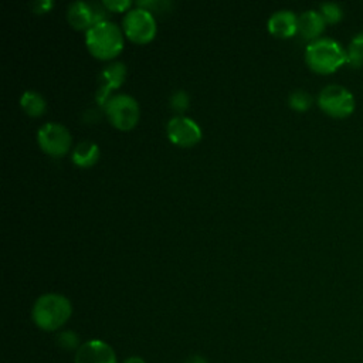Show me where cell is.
<instances>
[{"label": "cell", "mask_w": 363, "mask_h": 363, "mask_svg": "<svg viewBox=\"0 0 363 363\" xmlns=\"http://www.w3.org/2000/svg\"><path fill=\"white\" fill-rule=\"evenodd\" d=\"M72 306L67 296L55 292L43 294L33 305L31 316L34 323L47 332L60 329L71 316Z\"/></svg>", "instance_id": "6da1fadb"}, {"label": "cell", "mask_w": 363, "mask_h": 363, "mask_svg": "<svg viewBox=\"0 0 363 363\" xmlns=\"http://www.w3.org/2000/svg\"><path fill=\"white\" fill-rule=\"evenodd\" d=\"M102 6L111 11H123L130 6L129 0H102Z\"/></svg>", "instance_id": "44dd1931"}, {"label": "cell", "mask_w": 363, "mask_h": 363, "mask_svg": "<svg viewBox=\"0 0 363 363\" xmlns=\"http://www.w3.org/2000/svg\"><path fill=\"white\" fill-rule=\"evenodd\" d=\"M67 18L71 26H74L75 28H79V30H82V28L88 30L95 23L106 20L105 13L101 9V6L89 4V3L81 1V0L69 3V6L67 7Z\"/></svg>", "instance_id": "9c48e42d"}, {"label": "cell", "mask_w": 363, "mask_h": 363, "mask_svg": "<svg viewBox=\"0 0 363 363\" xmlns=\"http://www.w3.org/2000/svg\"><path fill=\"white\" fill-rule=\"evenodd\" d=\"M122 27L128 38L140 44L150 41L156 33V21L150 10L138 6L125 13Z\"/></svg>", "instance_id": "8992f818"}, {"label": "cell", "mask_w": 363, "mask_h": 363, "mask_svg": "<svg viewBox=\"0 0 363 363\" xmlns=\"http://www.w3.org/2000/svg\"><path fill=\"white\" fill-rule=\"evenodd\" d=\"M319 13L322 14L325 23H337L343 17V10L337 3L333 1H325L319 7Z\"/></svg>", "instance_id": "ac0fdd59"}, {"label": "cell", "mask_w": 363, "mask_h": 363, "mask_svg": "<svg viewBox=\"0 0 363 363\" xmlns=\"http://www.w3.org/2000/svg\"><path fill=\"white\" fill-rule=\"evenodd\" d=\"M105 115L118 129H130L139 119V105L136 99L128 94H116L108 98L104 105Z\"/></svg>", "instance_id": "277c9868"}, {"label": "cell", "mask_w": 363, "mask_h": 363, "mask_svg": "<svg viewBox=\"0 0 363 363\" xmlns=\"http://www.w3.org/2000/svg\"><path fill=\"white\" fill-rule=\"evenodd\" d=\"M346 62L352 67H360L363 64V31L350 40L346 50Z\"/></svg>", "instance_id": "2e32d148"}, {"label": "cell", "mask_w": 363, "mask_h": 363, "mask_svg": "<svg viewBox=\"0 0 363 363\" xmlns=\"http://www.w3.org/2000/svg\"><path fill=\"white\" fill-rule=\"evenodd\" d=\"M167 138L179 146H193L201 138V129L196 121L184 115H174L166 125Z\"/></svg>", "instance_id": "ba28073f"}, {"label": "cell", "mask_w": 363, "mask_h": 363, "mask_svg": "<svg viewBox=\"0 0 363 363\" xmlns=\"http://www.w3.org/2000/svg\"><path fill=\"white\" fill-rule=\"evenodd\" d=\"M57 340V345L65 350H74L81 346L79 345V339L77 336V333L74 330H64V332H60L55 337Z\"/></svg>", "instance_id": "d6986e66"}, {"label": "cell", "mask_w": 363, "mask_h": 363, "mask_svg": "<svg viewBox=\"0 0 363 363\" xmlns=\"http://www.w3.org/2000/svg\"><path fill=\"white\" fill-rule=\"evenodd\" d=\"M305 61L311 69L319 74H329L346 62V51L339 41L320 37L306 45Z\"/></svg>", "instance_id": "7a4b0ae2"}, {"label": "cell", "mask_w": 363, "mask_h": 363, "mask_svg": "<svg viewBox=\"0 0 363 363\" xmlns=\"http://www.w3.org/2000/svg\"><path fill=\"white\" fill-rule=\"evenodd\" d=\"M170 106L176 112H184L189 106V95L183 89H177L170 95Z\"/></svg>", "instance_id": "ffe728a7"}, {"label": "cell", "mask_w": 363, "mask_h": 363, "mask_svg": "<svg viewBox=\"0 0 363 363\" xmlns=\"http://www.w3.org/2000/svg\"><path fill=\"white\" fill-rule=\"evenodd\" d=\"M123 363H146V362L140 356H129L128 359L123 360Z\"/></svg>", "instance_id": "cb8c5ba5"}, {"label": "cell", "mask_w": 363, "mask_h": 363, "mask_svg": "<svg viewBox=\"0 0 363 363\" xmlns=\"http://www.w3.org/2000/svg\"><path fill=\"white\" fill-rule=\"evenodd\" d=\"M38 146L51 156H62L71 146L68 129L58 122H45L37 130Z\"/></svg>", "instance_id": "52a82bcc"}, {"label": "cell", "mask_w": 363, "mask_h": 363, "mask_svg": "<svg viewBox=\"0 0 363 363\" xmlns=\"http://www.w3.org/2000/svg\"><path fill=\"white\" fill-rule=\"evenodd\" d=\"M85 43L94 57L108 60L119 54L123 45V37L115 23L102 20L85 31Z\"/></svg>", "instance_id": "3957f363"}, {"label": "cell", "mask_w": 363, "mask_h": 363, "mask_svg": "<svg viewBox=\"0 0 363 363\" xmlns=\"http://www.w3.org/2000/svg\"><path fill=\"white\" fill-rule=\"evenodd\" d=\"M318 104L328 115L345 118L349 116L354 109V96L343 85L329 84L320 89Z\"/></svg>", "instance_id": "5b68a950"}, {"label": "cell", "mask_w": 363, "mask_h": 363, "mask_svg": "<svg viewBox=\"0 0 363 363\" xmlns=\"http://www.w3.org/2000/svg\"><path fill=\"white\" fill-rule=\"evenodd\" d=\"M126 74V67L123 62L121 61H113L111 64H108L106 67H104V69L101 71V86L96 91V101L102 105H105V102L109 98V94L112 89L118 88L125 78Z\"/></svg>", "instance_id": "8fae6325"}, {"label": "cell", "mask_w": 363, "mask_h": 363, "mask_svg": "<svg viewBox=\"0 0 363 363\" xmlns=\"http://www.w3.org/2000/svg\"><path fill=\"white\" fill-rule=\"evenodd\" d=\"M31 7L35 13H47L52 7V1L51 0H37V1L31 3Z\"/></svg>", "instance_id": "7402d4cb"}, {"label": "cell", "mask_w": 363, "mask_h": 363, "mask_svg": "<svg viewBox=\"0 0 363 363\" xmlns=\"http://www.w3.org/2000/svg\"><path fill=\"white\" fill-rule=\"evenodd\" d=\"M20 106L30 116H40L45 111V99L33 89H27L20 96Z\"/></svg>", "instance_id": "9a60e30c"}, {"label": "cell", "mask_w": 363, "mask_h": 363, "mask_svg": "<svg viewBox=\"0 0 363 363\" xmlns=\"http://www.w3.org/2000/svg\"><path fill=\"white\" fill-rule=\"evenodd\" d=\"M267 24L269 33L278 37H291L298 31V17L288 9L274 11Z\"/></svg>", "instance_id": "7c38bea8"}, {"label": "cell", "mask_w": 363, "mask_h": 363, "mask_svg": "<svg viewBox=\"0 0 363 363\" xmlns=\"http://www.w3.org/2000/svg\"><path fill=\"white\" fill-rule=\"evenodd\" d=\"M98 156H99V147L95 142H91V140L79 142L71 153L72 162L79 167L92 166L96 162Z\"/></svg>", "instance_id": "5bb4252c"}, {"label": "cell", "mask_w": 363, "mask_h": 363, "mask_svg": "<svg viewBox=\"0 0 363 363\" xmlns=\"http://www.w3.org/2000/svg\"><path fill=\"white\" fill-rule=\"evenodd\" d=\"M74 363H118L113 349L104 340L92 339L82 343L77 353Z\"/></svg>", "instance_id": "30bf717a"}, {"label": "cell", "mask_w": 363, "mask_h": 363, "mask_svg": "<svg viewBox=\"0 0 363 363\" xmlns=\"http://www.w3.org/2000/svg\"><path fill=\"white\" fill-rule=\"evenodd\" d=\"M186 363H207V360L200 354H194V356H190Z\"/></svg>", "instance_id": "603a6c76"}, {"label": "cell", "mask_w": 363, "mask_h": 363, "mask_svg": "<svg viewBox=\"0 0 363 363\" xmlns=\"http://www.w3.org/2000/svg\"><path fill=\"white\" fill-rule=\"evenodd\" d=\"M288 102L295 111H306L312 105V96L303 89H295L289 94Z\"/></svg>", "instance_id": "e0dca14e"}, {"label": "cell", "mask_w": 363, "mask_h": 363, "mask_svg": "<svg viewBox=\"0 0 363 363\" xmlns=\"http://www.w3.org/2000/svg\"><path fill=\"white\" fill-rule=\"evenodd\" d=\"M325 20L316 10H306L298 16V33L303 38H315L323 31Z\"/></svg>", "instance_id": "4fadbf2b"}]
</instances>
